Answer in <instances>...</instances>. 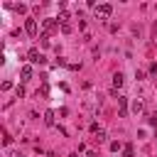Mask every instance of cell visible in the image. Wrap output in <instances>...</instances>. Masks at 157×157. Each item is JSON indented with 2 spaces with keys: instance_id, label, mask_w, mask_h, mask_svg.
Instances as JSON below:
<instances>
[{
  "instance_id": "1",
  "label": "cell",
  "mask_w": 157,
  "mask_h": 157,
  "mask_svg": "<svg viewBox=\"0 0 157 157\" xmlns=\"http://www.w3.org/2000/svg\"><path fill=\"white\" fill-rule=\"evenodd\" d=\"M27 59H29L32 64H44V54H42L39 49H29V54H27Z\"/></svg>"
},
{
  "instance_id": "2",
  "label": "cell",
  "mask_w": 157,
  "mask_h": 157,
  "mask_svg": "<svg viewBox=\"0 0 157 157\" xmlns=\"http://www.w3.org/2000/svg\"><path fill=\"white\" fill-rule=\"evenodd\" d=\"M110 12H113V5H108V2H103V5L96 7V15L98 17H110Z\"/></svg>"
},
{
  "instance_id": "3",
  "label": "cell",
  "mask_w": 157,
  "mask_h": 157,
  "mask_svg": "<svg viewBox=\"0 0 157 157\" xmlns=\"http://www.w3.org/2000/svg\"><path fill=\"white\" fill-rule=\"evenodd\" d=\"M25 32L29 34V37H37V20H25Z\"/></svg>"
},
{
  "instance_id": "4",
  "label": "cell",
  "mask_w": 157,
  "mask_h": 157,
  "mask_svg": "<svg viewBox=\"0 0 157 157\" xmlns=\"http://www.w3.org/2000/svg\"><path fill=\"white\" fill-rule=\"evenodd\" d=\"M54 27H56V20H52V17H47V20H44V34H49V32H52Z\"/></svg>"
},
{
  "instance_id": "5",
  "label": "cell",
  "mask_w": 157,
  "mask_h": 157,
  "mask_svg": "<svg viewBox=\"0 0 157 157\" xmlns=\"http://www.w3.org/2000/svg\"><path fill=\"white\" fill-rule=\"evenodd\" d=\"M20 76H22V81H27V78H32V66H27V64H25V66L20 69Z\"/></svg>"
},
{
  "instance_id": "6",
  "label": "cell",
  "mask_w": 157,
  "mask_h": 157,
  "mask_svg": "<svg viewBox=\"0 0 157 157\" xmlns=\"http://www.w3.org/2000/svg\"><path fill=\"white\" fill-rule=\"evenodd\" d=\"M113 86H115V88H120V86H123V74H120V71H118V74H113Z\"/></svg>"
},
{
  "instance_id": "7",
  "label": "cell",
  "mask_w": 157,
  "mask_h": 157,
  "mask_svg": "<svg viewBox=\"0 0 157 157\" xmlns=\"http://www.w3.org/2000/svg\"><path fill=\"white\" fill-rule=\"evenodd\" d=\"M44 123L47 125H54V110H47L44 113Z\"/></svg>"
},
{
  "instance_id": "8",
  "label": "cell",
  "mask_w": 157,
  "mask_h": 157,
  "mask_svg": "<svg viewBox=\"0 0 157 157\" xmlns=\"http://www.w3.org/2000/svg\"><path fill=\"white\" fill-rule=\"evenodd\" d=\"M118 103H120V115H125V103H128V98H125V96H118Z\"/></svg>"
},
{
  "instance_id": "9",
  "label": "cell",
  "mask_w": 157,
  "mask_h": 157,
  "mask_svg": "<svg viewBox=\"0 0 157 157\" xmlns=\"http://www.w3.org/2000/svg\"><path fill=\"white\" fill-rule=\"evenodd\" d=\"M132 113H142V101H132Z\"/></svg>"
},
{
  "instance_id": "10",
  "label": "cell",
  "mask_w": 157,
  "mask_h": 157,
  "mask_svg": "<svg viewBox=\"0 0 157 157\" xmlns=\"http://www.w3.org/2000/svg\"><path fill=\"white\" fill-rule=\"evenodd\" d=\"M96 140H98V142H105V132H103V130H96Z\"/></svg>"
},
{
  "instance_id": "11",
  "label": "cell",
  "mask_w": 157,
  "mask_h": 157,
  "mask_svg": "<svg viewBox=\"0 0 157 157\" xmlns=\"http://www.w3.org/2000/svg\"><path fill=\"white\" fill-rule=\"evenodd\" d=\"M61 32H64V34H69V32H71V25H69V22H66V25H61Z\"/></svg>"
},
{
  "instance_id": "12",
  "label": "cell",
  "mask_w": 157,
  "mask_h": 157,
  "mask_svg": "<svg viewBox=\"0 0 157 157\" xmlns=\"http://www.w3.org/2000/svg\"><path fill=\"white\" fill-rule=\"evenodd\" d=\"M123 155H125V157H132V147H130V145H128V147H125V150H123Z\"/></svg>"
},
{
  "instance_id": "13",
  "label": "cell",
  "mask_w": 157,
  "mask_h": 157,
  "mask_svg": "<svg viewBox=\"0 0 157 157\" xmlns=\"http://www.w3.org/2000/svg\"><path fill=\"white\" fill-rule=\"evenodd\" d=\"M44 157H56V155H54V152H47V155H44Z\"/></svg>"
},
{
  "instance_id": "14",
  "label": "cell",
  "mask_w": 157,
  "mask_h": 157,
  "mask_svg": "<svg viewBox=\"0 0 157 157\" xmlns=\"http://www.w3.org/2000/svg\"><path fill=\"white\" fill-rule=\"evenodd\" d=\"M71 157H76V155H71Z\"/></svg>"
}]
</instances>
